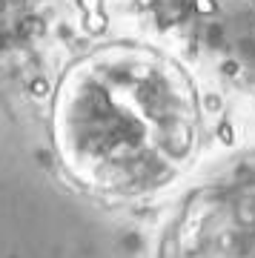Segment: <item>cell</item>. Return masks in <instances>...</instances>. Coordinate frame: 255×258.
Returning <instances> with one entry per match:
<instances>
[{"label": "cell", "mask_w": 255, "mask_h": 258, "mask_svg": "<svg viewBox=\"0 0 255 258\" xmlns=\"http://www.w3.org/2000/svg\"><path fill=\"white\" fill-rule=\"evenodd\" d=\"M0 9H3V0H0Z\"/></svg>", "instance_id": "cell-7"}, {"label": "cell", "mask_w": 255, "mask_h": 258, "mask_svg": "<svg viewBox=\"0 0 255 258\" xmlns=\"http://www.w3.org/2000/svg\"><path fill=\"white\" fill-rule=\"evenodd\" d=\"M218 138L224 141V144H232V141H235V132H232V126H229V123H221V126H218Z\"/></svg>", "instance_id": "cell-4"}, {"label": "cell", "mask_w": 255, "mask_h": 258, "mask_svg": "<svg viewBox=\"0 0 255 258\" xmlns=\"http://www.w3.org/2000/svg\"><path fill=\"white\" fill-rule=\"evenodd\" d=\"M206 112H221V98L218 95H206Z\"/></svg>", "instance_id": "cell-5"}, {"label": "cell", "mask_w": 255, "mask_h": 258, "mask_svg": "<svg viewBox=\"0 0 255 258\" xmlns=\"http://www.w3.org/2000/svg\"><path fill=\"white\" fill-rule=\"evenodd\" d=\"M195 12H198V15H215L218 3H215V0H195Z\"/></svg>", "instance_id": "cell-3"}, {"label": "cell", "mask_w": 255, "mask_h": 258, "mask_svg": "<svg viewBox=\"0 0 255 258\" xmlns=\"http://www.w3.org/2000/svg\"><path fill=\"white\" fill-rule=\"evenodd\" d=\"M86 26H89V32H100L103 26H106V18H103L100 12H89V18H86Z\"/></svg>", "instance_id": "cell-2"}, {"label": "cell", "mask_w": 255, "mask_h": 258, "mask_svg": "<svg viewBox=\"0 0 255 258\" xmlns=\"http://www.w3.org/2000/svg\"><path fill=\"white\" fill-rule=\"evenodd\" d=\"M29 89H32V95H35V98H46V95L52 92V86H49V80H46V78H35Z\"/></svg>", "instance_id": "cell-1"}, {"label": "cell", "mask_w": 255, "mask_h": 258, "mask_svg": "<svg viewBox=\"0 0 255 258\" xmlns=\"http://www.w3.org/2000/svg\"><path fill=\"white\" fill-rule=\"evenodd\" d=\"M80 6L86 12H100V0H80Z\"/></svg>", "instance_id": "cell-6"}]
</instances>
